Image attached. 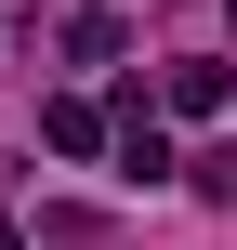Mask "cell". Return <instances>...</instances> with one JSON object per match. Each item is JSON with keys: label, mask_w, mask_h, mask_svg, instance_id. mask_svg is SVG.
<instances>
[{"label": "cell", "mask_w": 237, "mask_h": 250, "mask_svg": "<svg viewBox=\"0 0 237 250\" xmlns=\"http://www.w3.org/2000/svg\"><path fill=\"white\" fill-rule=\"evenodd\" d=\"M119 40H132L119 13H79V26H66V53H79V66H119Z\"/></svg>", "instance_id": "5b68a950"}, {"label": "cell", "mask_w": 237, "mask_h": 250, "mask_svg": "<svg viewBox=\"0 0 237 250\" xmlns=\"http://www.w3.org/2000/svg\"><path fill=\"white\" fill-rule=\"evenodd\" d=\"M106 158H119V185H185V158H172V132L145 119V79L119 92V145H106Z\"/></svg>", "instance_id": "6da1fadb"}, {"label": "cell", "mask_w": 237, "mask_h": 250, "mask_svg": "<svg viewBox=\"0 0 237 250\" xmlns=\"http://www.w3.org/2000/svg\"><path fill=\"white\" fill-rule=\"evenodd\" d=\"M40 145H53V158H106V145H119V119H106V105H79V92H53V105H40Z\"/></svg>", "instance_id": "7a4b0ae2"}, {"label": "cell", "mask_w": 237, "mask_h": 250, "mask_svg": "<svg viewBox=\"0 0 237 250\" xmlns=\"http://www.w3.org/2000/svg\"><path fill=\"white\" fill-rule=\"evenodd\" d=\"M158 92H172V105H185V119H211V105H224L237 79H224V66H211V53H185V66H172V79H158Z\"/></svg>", "instance_id": "3957f363"}, {"label": "cell", "mask_w": 237, "mask_h": 250, "mask_svg": "<svg viewBox=\"0 0 237 250\" xmlns=\"http://www.w3.org/2000/svg\"><path fill=\"white\" fill-rule=\"evenodd\" d=\"M119 237V224H106V211H79V198H66V211H40V250H106Z\"/></svg>", "instance_id": "277c9868"}, {"label": "cell", "mask_w": 237, "mask_h": 250, "mask_svg": "<svg viewBox=\"0 0 237 250\" xmlns=\"http://www.w3.org/2000/svg\"><path fill=\"white\" fill-rule=\"evenodd\" d=\"M224 13H237V0H224Z\"/></svg>", "instance_id": "8992f818"}]
</instances>
